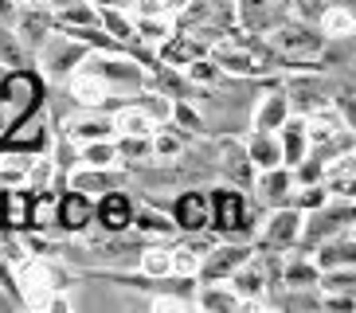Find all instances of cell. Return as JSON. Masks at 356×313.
<instances>
[{
    "label": "cell",
    "mask_w": 356,
    "mask_h": 313,
    "mask_svg": "<svg viewBox=\"0 0 356 313\" xmlns=\"http://www.w3.org/2000/svg\"><path fill=\"white\" fill-rule=\"evenodd\" d=\"M0 223H4V211H0Z\"/></svg>",
    "instance_id": "8fae6325"
},
{
    "label": "cell",
    "mask_w": 356,
    "mask_h": 313,
    "mask_svg": "<svg viewBox=\"0 0 356 313\" xmlns=\"http://www.w3.org/2000/svg\"><path fill=\"white\" fill-rule=\"evenodd\" d=\"M8 219H16V223H24V219H28V200H24V196L8 200Z\"/></svg>",
    "instance_id": "9c48e42d"
},
{
    "label": "cell",
    "mask_w": 356,
    "mask_h": 313,
    "mask_svg": "<svg viewBox=\"0 0 356 313\" xmlns=\"http://www.w3.org/2000/svg\"><path fill=\"white\" fill-rule=\"evenodd\" d=\"M35 98H40V83L32 74H12L4 83V110H8L12 125H20L24 118L35 114Z\"/></svg>",
    "instance_id": "6da1fadb"
},
{
    "label": "cell",
    "mask_w": 356,
    "mask_h": 313,
    "mask_svg": "<svg viewBox=\"0 0 356 313\" xmlns=\"http://www.w3.org/2000/svg\"><path fill=\"white\" fill-rule=\"evenodd\" d=\"M86 216H90V208H86L83 196H71V200L63 204V223H67V227H83Z\"/></svg>",
    "instance_id": "5b68a950"
},
{
    "label": "cell",
    "mask_w": 356,
    "mask_h": 313,
    "mask_svg": "<svg viewBox=\"0 0 356 313\" xmlns=\"http://www.w3.org/2000/svg\"><path fill=\"white\" fill-rule=\"evenodd\" d=\"M239 259H243V250H220V259L211 262V274H223L227 266H235Z\"/></svg>",
    "instance_id": "ba28073f"
},
{
    "label": "cell",
    "mask_w": 356,
    "mask_h": 313,
    "mask_svg": "<svg viewBox=\"0 0 356 313\" xmlns=\"http://www.w3.org/2000/svg\"><path fill=\"white\" fill-rule=\"evenodd\" d=\"M290 235H293V216H278V219H274L270 239H274V243H286Z\"/></svg>",
    "instance_id": "52a82bcc"
},
{
    "label": "cell",
    "mask_w": 356,
    "mask_h": 313,
    "mask_svg": "<svg viewBox=\"0 0 356 313\" xmlns=\"http://www.w3.org/2000/svg\"><path fill=\"white\" fill-rule=\"evenodd\" d=\"M282 43L290 47V51H314V47H317V40L309 35V31H286Z\"/></svg>",
    "instance_id": "8992f818"
},
{
    "label": "cell",
    "mask_w": 356,
    "mask_h": 313,
    "mask_svg": "<svg viewBox=\"0 0 356 313\" xmlns=\"http://www.w3.org/2000/svg\"><path fill=\"white\" fill-rule=\"evenodd\" d=\"M177 219L184 223V227H200L204 219H208V208H204V200L200 196H184L177 204Z\"/></svg>",
    "instance_id": "3957f363"
},
{
    "label": "cell",
    "mask_w": 356,
    "mask_h": 313,
    "mask_svg": "<svg viewBox=\"0 0 356 313\" xmlns=\"http://www.w3.org/2000/svg\"><path fill=\"white\" fill-rule=\"evenodd\" d=\"M239 219H243V204H239V196H231V192H220V196H216V223H220V227H239Z\"/></svg>",
    "instance_id": "7a4b0ae2"
},
{
    "label": "cell",
    "mask_w": 356,
    "mask_h": 313,
    "mask_svg": "<svg viewBox=\"0 0 356 313\" xmlns=\"http://www.w3.org/2000/svg\"><path fill=\"white\" fill-rule=\"evenodd\" d=\"M254 153H259V161H262V165H270V156H274V149L266 145V141H259V145H254Z\"/></svg>",
    "instance_id": "30bf717a"
},
{
    "label": "cell",
    "mask_w": 356,
    "mask_h": 313,
    "mask_svg": "<svg viewBox=\"0 0 356 313\" xmlns=\"http://www.w3.org/2000/svg\"><path fill=\"white\" fill-rule=\"evenodd\" d=\"M126 219H129V204L122 196H110L102 204V223L106 227H126Z\"/></svg>",
    "instance_id": "277c9868"
}]
</instances>
